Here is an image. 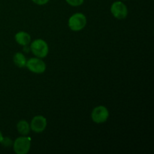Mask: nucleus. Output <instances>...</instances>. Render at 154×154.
<instances>
[{
    "label": "nucleus",
    "mask_w": 154,
    "mask_h": 154,
    "mask_svg": "<svg viewBox=\"0 0 154 154\" xmlns=\"http://www.w3.org/2000/svg\"><path fill=\"white\" fill-rule=\"evenodd\" d=\"M30 51V48H27V45H25V46H24V48H23V51L24 52H26V53H29V51Z\"/></svg>",
    "instance_id": "obj_14"
},
{
    "label": "nucleus",
    "mask_w": 154,
    "mask_h": 154,
    "mask_svg": "<svg viewBox=\"0 0 154 154\" xmlns=\"http://www.w3.org/2000/svg\"><path fill=\"white\" fill-rule=\"evenodd\" d=\"M15 41L17 43L22 46H25V45H28L31 42V36L28 32H26L21 31L18 32L14 36Z\"/></svg>",
    "instance_id": "obj_8"
},
{
    "label": "nucleus",
    "mask_w": 154,
    "mask_h": 154,
    "mask_svg": "<svg viewBox=\"0 0 154 154\" xmlns=\"http://www.w3.org/2000/svg\"><path fill=\"white\" fill-rule=\"evenodd\" d=\"M0 143L2 144L4 146H5V147H9V146L13 144V141H11V139H10V138H8V137H6V138H3L2 141Z\"/></svg>",
    "instance_id": "obj_12"
},
{
    "label": "nucleus",
    "mask_w": 154,
    "mask_h": 154,
    "mask_svg": "<svg viewBox=\"0 0 154 154\" xmlns=\"http://www.w3.org/2000/svg\"><path fill=\"white\" fill-rule=\"evenodd\" d=\"M3 138H4V137H3V135H2V132H1V131H0V142H1V141H2Z\"/></svg>",
    "instance_id": "obj_15"
},
{
    "label": "nucleus",
    "mask_w": 154,
    "mask_h": 154,
    "mask_svg": "<svg viewBox=\"0 0 154 154\" xmlns=\"http://www.w3.org/2000/svg\"><path fill=\"white\" fill-rule=\"evenodd\" d=\"M30 51L32 54L38 58H45L49 52L48 45L43 39H35L32 42L30 45Z\"/></svg>",
    "instance_id": "obj_1"
},
{
    "label": "nucleus",
    "mask_w": 154,
    "mask_h": 154,
    "mask_svg": "<svg viewBox=\"0 0 154 154\" xmlns=\"http://www.w3.org/2000/svg\"><path fill=\"white\" fill-rule=\"evenodd\" d=\"M108 117H109V111L108 108L103 105L96 107L91 113L92 120L94 123L99 124L106 122Z\"/></svg>",
    "instance_id": "obj_4"
},
{
    "label": "nucleus",
    "mask_w": 154,
    "mask_h": 154,
    "mask_svg": "<svg viewBox=\"0 0 154 154\" xmlns=\"http://www.w3.org/2000/svg\"><path fill=\"white\" fill-rule=\"evenodd\" d=\"M13 60L14 64L17 66H18L19 68H23L26 67V59L25 56L20 52L16 53V54L14 55Z\"/></svg>",
    "instance_id": "obj_10"
},
{
    "label": "nucleus",
    "mask_w": 154,
    "mask_h": 154,
    "mask_svg": "<svg viewBox=\"0 0 154 154\" xmlns=\"http://www.w3.org/2000/svg\"><path fill=\"white\" fill-rule=\"evenodd\" d=\"M68 25H69L70 29L72 31H81L87 25V18L84 14H74L69 19Z\"/></svg>",
    "instance_id": "obj_2"
},
{
    "label": "nucleus",
    "mask_w": 154,
    "mask_h": 154,
    "mask_svg": "<svg viewBox=\"0 0 154 154\" xmlns=\"http://www.w3.org/2000/svg\"><path fill=\"white\" fill-rule=\"evenodd\" d=\"M17 129L21 135H27L30 132V125L26 120H20L17 124Z\"/></svg>",
    "instance_id": "obj_9"
},
{
    "label": "nucleus",
    "mask_w": 154,
    "mask_h": 154,
    "mask_svg": "<svg viewBox=\"0 0 154 154\" xmlns=\"http://www.w3.org/2000/svg\"><path fill=\"white\" fill-rule=\"evenodd\" d=\"M31 147V138L19 137L13 142L14 151L17 154H26Z\"/></svg>",
    "instance_id": "obj_3"
},
{
    "label": "nucleus",
    "mask_w": 154,
    "mask_h": 154,
    "mask_svg": "<svg viewBox=\"0 0 154 154\" xmlns=\"http://www.w3.org/2000/svg\"><path fill=\"white\" fill-rule=\"evenodd\" d=\"M66 1L69 5L73 6V7H78L84 3V0H66Z\"/></svg>",
    "instance_id": "obj_11"
},
{
    "label": "nucleus",
    "mask_w": 154,
    "mask_h": 154,
    "mask_svg": "<svg viewBox=\"0 0 154 154\" xmlns=\"http://www.w3.org/2000/svg\"><path fill=\"white\" fill-rule=\"evenodd\" d=\"M111 12L113 16L119 20L124 19L127 17L128 9L126 5L120 1L114 2L111 6Z\"/></svg>",
    "instance_id": "obj_6"
},
{
    "label": "nucleus",
    "mask_w": 154,
    "mask_h": 154,
    "mask_svg": "<svg viewBox=\"0 0 154 154\" xmlns=\"http://www.w3.org/2000/svg\"><path fill=\"white\" fill-rule=\"evenodd\" d=\"M26 67L30 71L35 74L44 73L46 70V64L41 58H31L26 62Z\"/></svg>",
    "instance_id": "obj_5"
},
{
    "label": "nucleus",
    "mask_w": 154,
    "mask_h": 154,
    "mask_svg": "<svg viewBox=\"0 0 154 154\" xmlns=\"http://www.w3.org/2000/svg\"><path fill=\"white\" fill-rule=\"evenodd\" d=\"M32 1L38 5H46L49 2V0H32Z\"/></svg>",
    "instance_id": "obj_13"
},
{
    "label": "nucleus",
    "mask_w": 154,
    "mask_h": 154,
    "mask_svg": "<svg viewBox=\"0 0 154 154\" xmlns=\"http://www.w3.org/2000/svg\"><path fill=\"white\" fill-rule=\"evenodd\" d=\"M47 127V120L42 115L35 116L32 120L30 123V129L36 133H40L45 131Z\"/></svg>",
    "instance_id": "obj_7"
}]
</instances>
